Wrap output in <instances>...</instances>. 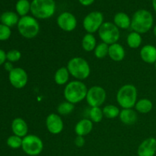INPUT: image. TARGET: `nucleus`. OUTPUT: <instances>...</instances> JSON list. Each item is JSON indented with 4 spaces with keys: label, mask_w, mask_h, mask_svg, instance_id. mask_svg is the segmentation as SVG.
<instances>
[{
    "label": "nucleus",
    "mask_w": 156,
    "mask_h": 156,
    "mask_svg": "<svg viewBox=\"0 0 156 156\" xmlns=\"http://www.w3.org/2000/svg\"><path fill=\"white\" fill-rule=\"evenodd\" d=\"M153 15L146 9H142L136 11L131 18L130 28L140 34L149 32L153 27Z\"/></svg>",
    "instance_id": "1"
},
{
    "label": "nucleus",
    "mask_w": 156,
    "mask_h": 156,
    "mask_svg": "<svg viewBox=\"0 0 156 156\" xmlns=\"http://www.w3.org/2000/svg\"><path fill=\"white\" fill-rule=\"evenodd\" d=\"M88 89L86 85L82 81L73 80L65 85L63 96L65 101L73 105H77L86 98Z\"/></svg>",
    "instance_id": "2"
},
{
    "label": "nucleus",
    "mask_w": 156,
    "mask_h": 156,
    "mask_svg": "<svg viewBox=\"0 0 156 156\" xmlns=\"http://www.w3.org/2000/svg\"><path fill=\"white\" fill-rule=\"evenodd\" d=\"M117 102L122 109L134 108L138 101V91L135 85L126 84L120 87L117 93Z\"/></svg>",
    "instance_id": "3"
},
{
    "label": "nucleus",
    "mask_w": 156,
    "mask_h": 156,
    "mask_svg": "<svg viewBox=\"0 0 156 156\" xmlns=\"http://www.w3.org/2000/svg\"><path fill=\"white\" fill-rule=\"evenodd\" d=\"M70 76L76 80L82 81L88 79L91 75V66L88 61L80 56H76L69 60L66 66Z\"/></svg>",
    "instance_id": "4"
},
{
    "label": "nucleus",
    "mask_w": 156,
    "mask_h": 156,
    "mask_svg": "<svg viewBox=\"0 0 156 156\" xmlns=\"http://www.w3.org/2000/svg\"><path fill=\"white\" fill-rule=\"evenodd\" d=\"M55 0H32L30 13L37 19H49L56 12Z\"/></svg>",
    "instance_id": "5"
},
{
    "label": "nucleus",
    "mask_w": 156,
    "mask_h": 156,
    "mask_svg": "<svg viewBox=\"0 0 156 156\" xmlns=\"http://www.w3.org/2000/svg\"><path fill=\"white\" fill-rule=\"evenodd\" d=\"M18 32L26 39H34L40 32V24L37 19L32 15L21 17L18 24Z\"/></svg>",
    "instance_id": "6"
},
{
    "label": "nucleus",
    "mask_w": 156,
    "mask_h": 156,
    "mask_svg": "<svg viewBox=\"0 0 156 156\" xmlns=\"http://www.w3.org/2000/svg\"><path fill=\"white\" fill-rule=\"evenodd\" d=\"M101 42L111 45L118 42L120 37V30L111 21H105L98 31Z\"/></svg>",
    "instance_id": "7"
},
{
    "label": "nucleus",
    "mask_w": 156,
    "mask_h": 156,
    "mask_svg": "<svg viewBox=\"0 0 156 156\" xmlns=\"http://www.w3.org/2000/svg\"><path fill=\"white\" fill-rule=\"evenodd\" d=\"M21 149L27 155L37 156L44 150V143L38 136L27 134L23 138Z\"/></svg>",
    "instance_id": "8"
},
{
    "label": "nucleus",
    "mask_w": 156,
    "mask_h": 156,
    "mask_svg": "<svg viewBox=\"0 0 156 156\" xmlns=\"http://www.w3.org/2000/svg\"><path fill=\"white\" fill-rule=\"evenodd\" d=\"M104 15L99 11H93L86 15L82 21L83 28L87 33L93 34L98 32L104 24Z\"/></svg>",
    "instance_id": "9"
},
{
    "label": "nucleus",
    "mask_w": 156,
    "mask_h": 156,
    "mask_svg": "<svg viewBox=\"0 0 156 156\" xmlns=\"http://www.w3.org/2000/svg\"><path fill=\"white\" fill-rule=\"evenodd\" d=\"M106 99L107 92L105 88L99 85H94L88 89L85 100L90 108H101Z\"/></svg>",
    "instance_id": "10"
},
{
    "label": "nucleus",
    "mask_w": 156,
    "mask_h": 156,
    "mask_svg": "<svg viewBox=\"0 0 156 156\" xmlns=\"http://www.w3.org/2000/svg\"><path fill=\"white\" fill-rule=\"evenodd\" d=\"M57 26L65 32H72L76 28L78 24L77 18L69 12H63L56 18Z\"/></svg>",
    "instance_id": "11"
},
{
    "label": "nucleus",
    "mask_w": 156,
    "mask_h": 156,
    "mask_svg": "<svg viewBox=\"0 0 156 156\" xmlns=\"http://www.w3.org/2000/svg\"><path fill=\"white\" fill-rule=\"evenodd\" d=\"M9 82L11 85L15 88L21 89L26 86L28 81V76L27 73L24 69L17 67L14 68L9 73Z\"/></svg>",
    "instance_id": "12"
},
{
    "label": "nucleus",
    "mask_w": 156,
    "mask_h": 156,
    "mask_svg": "<svg viewBox=\"0 0 156 156\" xmlns=\"http://www.w3.org/2000/svg\"><path fill=\"white\" fill-rule=\"evenodd\" d=\"M45 123L48 132L53 135H59L63 130V120L58 114L52 113L49 114L46 118Z\"/></svg>",
    "instance_id": "13"
},
{
    "label": "nucleus",
    "mask_w": 156,
    "mask_h": 156,
    "mask_svg": "<svg viewBox=\"0 0 156 156\" xmlns=\"http://www.w3.org/2000/svg\"><path fill=\"white\" fill-rule=\"evenodd\" d=\"M156 153V139L149 137L143 140L137 149L138 156H155Z\"/></svg>",
    "instance_id": "14"
},
{
    "label": "nucleus",
    "mask_w": 156,
    "mask_h": 156,
    "mask_svg": "<svg viewBox=\"0 0 156 156\" xmlns=\"http://www.w3.org/2000/svg\"><path fill=\"white\" fill-rule=\"evenodd\" d=\"M142 60L148 64H155L156 62V47L152 44L143 46L140 51Z\"/></svg>",
    "instance_id": "15"
},
{
    "label": "nucleus",
    "mask_w": 156,
    "mask_h": 156,
    "mask_svg": "<svg viewBox=\"0 0 156 156\" xmlns=\"http://www.w3.org/2000/svg\"><path fill=\"white\" fill-rule=\"evenodd\" d=\"M93 127H94V123L90 119L84 118L76 123L74 130L76 136L85 137L91 133Z\"/></svg>",
    "instance_id": "16"
},
{
    "label": "nucleus",
    "mask_w": 156,
    "mask_h": 156,
    "mask_svg": "<svg viewBox=\"0 0 156 156\" xmlns=\"http://www.w3.org/2000/svg\"><path fill=\"white\" fill-rule=\"evenodd\" d=\"M108 56L114 62H121L126 56V51L123 45L119 43H115L109 46Z\"/></svg>",
    "instance_id": "17"
},
{
    "label": "nucleus",
    "mask_w": 156,
    "mask_h": 156,
    "mask_svg": "<svg viewBox=\"0 0 156 156\" xmlns=\"http://www.w3.org/2000/svg\"><path fill=\"white\" fill-rule=\"evenodd\" d=\"M12 129L14 135L24 138L28 133V126L22 118H15L12 123Z\"/></svg>",
    "instance_id": "18"
},
{
    "label": "nucleus",
    "mask_w": 156,
    "mask_h": 156,
    "mask_svg": "<svg viewBox=\"0 0 156 156\" xmlns=\"http://www.w3.org/2000/svg\"><path fill=\"white\" fill-rule=\"evenodd\" d=\"M119 118L121 123L125 125H133L138 120V114L133 108L120 110Z\"/></svg>",
    "instance_id": "19"
},
{
    "label": "nucleus",
    "mask_w": 156,
    "mask_h": 156,
    "mask_svg": "<svg viewBox=\"0 0 156 156\" xmlns=\"http://www.w3.org/2000/svg\"><path fill=\"white\" fill-rule=\"evenodd\" d=\"M113 23L120 30H127L131 27V18L125 12H117L114 16Z\"/></svg>",
    "instance_id": "20"
},
{
    "label": "nucleus",
    "mask_w": 156,
    "mask_h": 156,
    "mask_svg": "<svg viewBox=\"0 0 156 156\" xmlns=\"http://www.w3.org/2000/svg\"><path fill=\"white\" fill-rule=\"evenodd\" d=\"M69 72L66 66H62L58 69L55 73L53 79L56 85H66L69 80Z\"/></svg>",
    "instance_id": "21"
},
{
    "label": "nucleus",
    "mask_w": 156,
    "mask_h": 156,
    "mask_svg": "<svg viewBox=\"0 0 156 156\" xmlns=\"http://www.w3.org/2000/svg\"><path fill=\"white\" fill-rule=\"evenodd\" d=\"M97 40L93 34L86 33L82 40V47L86 52H92L97 46Z\"/></svg>",
    "instance_id": "22"
},
{
    "label": "nucleus",
    "mask_w": 156,
    "mask_h": 156,
    "mask_svg": "<svg viewBox=\"0 0 156 156\" xmlns=\"http://www.w3.org/2000/svg\"><path fill=\"white\" fill-rule=\"evenodd\" d=\"M19 19L18 14L14 12H5L2 14L0 17V21L2 24L9 27L18 24Z\"/></svg>",
    "instance_id": "23"
},
{
    "label": "nucleus",
    "mask_w": 156,
    "mask_h": 156,
    "mask_svg": "<svg viewBox=\"0 0 156 156\" xmlns=\"http://www.w3.org/2000/svg\"><path fill=\"white\" fill-rule=\"evenodd\" d=\"M152 108H153V104L152 101L148 98H141L137 101L134 109L140 114H149L152 110Z\"/></svg>",
    "instance_id": "24"
},
{
    "label": "nucleus",
    "mask_w": 156,
    "mask_h": 156,
    "mask_svg": "<svg viewBox=\"0 0 156 156\" xmlns=\"http://www.w3.org/2000/svg\"><path fill=\"white\" fill-rule=\"evenodd\" d=\"M126 43L129 48L137 49L141 46L143 43V37L140 34L136 31H131L126 37Z\"/></svg>",
    "instance_id": "25"
},
{
    "label": "nucleus",
    "mask_w": 156,
    "mask_h": 156,
    "mask_svg": "<svg viewBox=\"0 0 156 156\" xmlns=\"http://www.w3.org/2000/svg\"><path fill=\"white\" fill-rule=\"evenodd\" d=\"M30 5L31 2L29 0H18L15 5L16 13L21 17L28 15L29 12H30Z\"/></svg>",
    "instance_id": "26"
},
{
    "label": "nucleus",
    "mask_w": 156,
    "mask_h": 156,
    "mask_svg": "<svg viewBox=\"0 0 156 156\" xmlns=\"http://www.w3.org/2000/svg\"><path fill=\"white\" fill-rule=\"evenodd\" d=\"M104 117L108 119H115L119 117L120 109L114 105H107L103 108Z\"/></svg>",
    "instance_id": "27"
},
{
    "label": "nucleus",
    "mask_w": 156,
    "mask_h": 156,
    "mask_svg": "<svg viewBox=\"0 0 156 156\" xmlns=\"http://www.w3.org/2000/svg\"><path fill=\"white\" fill-rule=\"evenodd\" d=\"M109 45L104 42H101L97 44L94 50V55L97 59H104L108 56Z\"/></svg>",
    "instance_id": "28"
},
{
    "label": "nucleus",
    "mask_w": 156,
    "mask_h": 156,
    "mask_svg": "<svg viewBox=\"0 0 156 156\" xmlns=\"http://www.w3.org/2000/svg\"><path fill=\"white\" fill-rule=\"evenodd\" d=\"M75 105L70 102L65 101L59 104L57 107V114L60 116H66L71 114L74 111Z\"/></svg>",
    "instance_id": "29"
},
{
    "label": "nucleus",
    "mask_w": 156,
    "mask_h": 156,
    "mask_svg": "<svg viewBox=\"0 0 156 156\" xmlns=\"http://www.w3.org/2000/svg\"><path fill=\"white\" fill-rule=\"evenodd\" d=\"M89 119L94 123H101L103 120L104 114L102 108L99 107H95V108H91L89 111Z\"/></svg>",
    "instance_id": "30"
},
{
    "label": "nucleus",
    "mask_w": 156,
    "mask_h": 156,
    "mask_svg": "<svg viewBox=\"0 0 156 156\" xmlns=\"http://www.w3.org/2000/svg\"><path fill=\"white\" fill-rule=\"evenodd\" d=\"M22 140L23 138L21 137L16 135H12L8 138L7 145L12 149H19V148H21V146H22Z\"/></svg>",
    "instance_id": "31"
},
{
    "label": "nucleus",
    "mask_w": 156,
    "mask_h": 156,
    "mask_svg": "<svg viewBox=\"0 0 156 156\" xmlns=\"http://www.w3.org/2000/svg\"><path fill=\"white\" fill-rule=\"evenodd\" d=\"M6 58L9 60V62H18V61H19L21 59V53L18 50H11L6 53Z\"/></svg>",
    "instance_id": "32"
},
{
    "label": "nucleus",
    "mask_w": 156,
    "mask_h": 156,
    "mask_svg": "<svg viewBox=\"0 0 156 156\" xmlns=\"http://www.w3.org/2000/svg\"><path fill=\"white\" fill-rule=\"evenodd\" d=\"M12 34L10 27L5 24H0V41H6L9 39Z\"/></svg>",
    "instance_id": "33"
},
{
    "label": "nucleus",
    "mask_w": 156,
    "mask_h": 156,
    "mask_svg": "<svg viewBox=\"0 0 156 156\" xmlns=\"http://www.w3.org/2000/svg\"><path fill=\"white\" fill-rule=\"evenodd\" d=\"M75 145H76L77 147L81 148L83 147L85 143V137L84 136H76V139H75Z\"/></svg>",
    "instance_id": "34"
},
{
    "label": "nucleus",
    "mask_w": 156,
    "mask_h": 156,
    "mask_svg": "<svg viewBox=\"0 0 156 156\" xmlns=\"http://www.w3.org/2000/svg\"><path fill=\"white\" fill-rule=\"evenodd\" d=\"M79 2L83 6H89L94 2L95 0H78Z\"/></svg>",
    "instance_id": "35"
},
{
    "label": "nucleus",
    "mask_w": 156,
    "mask_h": 156,
    "mask_svg": "<svg viewBox=\"0 0 156 156\" xmlns=\"http://www.w3.org/2000/svg\"><path fill=\"white\" fill-rule=\"evenodd\" d=\"M6 59H7V58H6V53H5L4 50L0 49V66L2 65L5 62Z\"/></svg>",
    "instance_id": "36"
},
{
    "label": "nucleus",
    "mask_w": 156,
    "mask_h": 156,
    "mask_svg": "<svg viewBox=\"0 0 156 156\" xmlns=\"http://www.w3.org/2000/svg\"><path fill=\"white\" fill-rule=\"evenodd\" d=\"M5 70H7L9 73H10V72L14 69L13 65H12V62H5Z\"/></svg>",
    "instance_id": "37"
},
{
    "label": "nucleus",
    "mask_w": 156,
    "mask_h": 156,
    "mask_svg": "<svg viewBox=\"0 0 156 156\" xmlns=\"http://www.w3.org/2000/svg\"><path fill=\"white\" fill-rule=\"evenodd\" d=\"M152 8H153L154 11H155V12L156 13V0H152Z\"/></svg>",
    "instance_id": "38"
},
{
    "label": "nucleus",
    "mask_w": 156,
    "mask_h": 156,
    "mask_svg": "<svg viewBox=\"0 0 156 156\" xmlns=\"http://www.w3.org/2000/svg\"><path fill=\"white\" fill-rule=\"evenodd\" d=\"M153 34H154V35H155V37H156V24L155 26H154V27H153Z\"/></svg>",
    "instance_id": "39"
},
{
    "label": "nucleus",
    "mask_w": 156,
    "mask_h": 156,
    "mask_svg": "<svg viewBox=\"0 0 156 156\" xmlns=\"http://www.w3.org/2000/svg\"><path fill=\"white\" fill-rule=\"evenodd\" d=\"M154 65H155V70H156V62H155V64H154Z\"/></svg>",
    "instance_id": "40"
}]
</instances>
